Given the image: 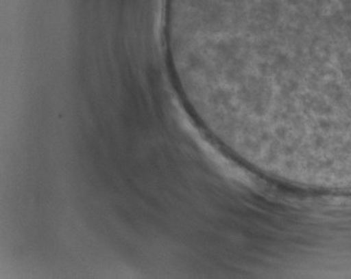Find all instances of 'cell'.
Masks as SVG:
<instances>
[{
    "mask_svg": "<svg viewBox=\"0 0 351 279\" xmlns=\"http://www.w3.org/2000/svg\"><path fill=\"white\" fill-rule=\"evenodd\" d=\"M234 87L269 146H351V0H211Z\"/></svg>",
    "mask_w": 351,
    "mask_h": 279,
    "instance_id": "1",
    "label": "cell"
}]
</instances>
